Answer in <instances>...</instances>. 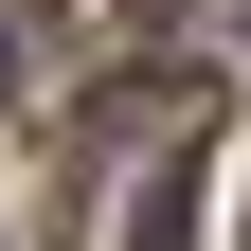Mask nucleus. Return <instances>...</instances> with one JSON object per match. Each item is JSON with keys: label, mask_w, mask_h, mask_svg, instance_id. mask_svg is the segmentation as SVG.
<instances>
[{"label": "nucleus", "mask_w": 251, "mask_h": 251, "mask_svg": "<svg viewBox=\"0 0 251 251\" xmlns=\"http://www.w3.org/2000/svg\"><path fill=\"white\" fill-rule=\"evenodd\" d=\"M54 72V18H36V0H0V90H36Z\"/></svg>", "instance_id": "obj_1"}]
</instances>
